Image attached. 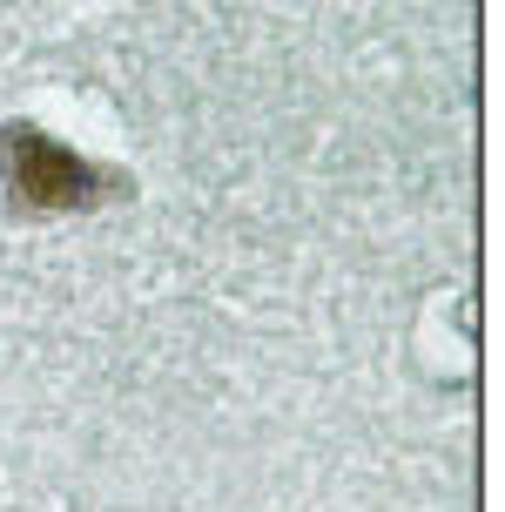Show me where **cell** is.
I'll list each match as a JSON object with an SVG mask.
<instances>
[{"label":"cell","mask_w":505,"mask_h":512,"mask_svg":"<svg viewBox=\"0 0 505 512\" xmlns=\"http://www.w3.org/2000/svg\"><path fill=\"white\" fill-rule=\"evenodd\" d=\"M7 182H14V203L21 209H81L88 196H101L95 169L81 155L54 149L48 135H34V128L7 135Z\"/></svg>","instance_id":"cell-1"}]
</instances>
